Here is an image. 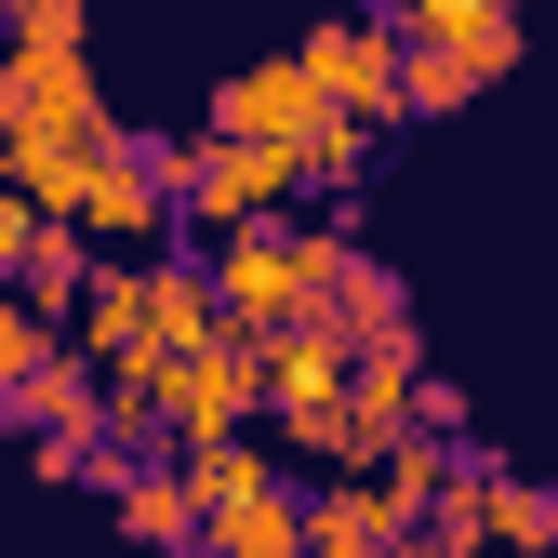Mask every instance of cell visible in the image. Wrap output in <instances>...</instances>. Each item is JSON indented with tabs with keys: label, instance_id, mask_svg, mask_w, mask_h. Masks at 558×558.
Wrapping results in <instances>:
<instances>
[{
	"label": "cell",
	"instance_id": "cell-1",
	"mask_svg": "<svg viewBox=\"0 0 558 558\" xmlns=\"http://www.w3.org/2000/svg\"><path fill=\"white\" fill-rule=\"evenodd\" d=\"M0 133H40V147H107L120 107L94 94L81 27H14L0 40Z\"/></svg>",
	"mask_w": 558,
	"mask_h": 558
},
{
	"label": "cell",
	"instance_id": "cell-2",
	"mask_svg": "<svg viewBox=\"0 0 558 558\" xmlns=\"http://www.w3.org/2000/svg\"><path fill=\"white\" fill-rule=\"evenodd\" d=\"M293 53H306L319 107L373 120V133H399V120H412V40H399V14H332V27H306Z\"/></svg>",
	"mask_w": 558,
	"mask_h": 558
},
{
	"label": "cell",
	"instance_id": "cell-3",
	"mask_svg": "<svg viewBox=\"0 0 558 558\" xmlns=\"http://www.w3.org/2000/svg\"><path fill=\"white\" fill-rule=\"evenodd\" d=\"M173 186H186V214L214 227V240H240V227H266V214H279V186H293V147H266V133H227V120H199L186 147H173Z\"/></svg>",
	"mask_w": 558,
	"mask_h": 558
},
{
	"label": "cell",
	"instance_id": "cell-4",
	"mask_svg": "<svg viewBox=\"0 0 558 558\" xmlns=\"http://www.w3.org/2000/svg\"><path fill=\"white\" fill-rule=\"evenodd\" d=\"M173 214H186L173 147H147V133H107V147H94V186H81V227H94V253H147Z\"/></svg>",
	"mask_w": 558,
	"mask_h": 558
},
{
	"label": "cell",
	"instance_id": "cell-5",
	"mask_svg": "<svg viewBox=\"0 0 558 558\" xmlns=\"http://www.w3.org/2000/svg\"><path fill=\"white\" fill-rule=\"evenodd\" d=\"M160 426H173V452L186 439H227V426H266V345H240V332L186 345L173 386H160Z\"/></svg>",
	"mask_w": 558,
	"mask_h": 558
},
{
	"label": "cell",
	"instance_id": "cell-6",
	"mask_svg": "<svg viewBox=\"0 0 558 558\" xmlns=\"http://www.w3.org/2000/svg\"><path fill=\"white\" fill-rule=\"evenodd\" d=\"M519 66V14H493V27H465V40H412V120H452V107H478Z\"/></svg>",
	"mask_w": 558,
	"mask_h": 558
},
{
	"label": "cell",
	"instance_id": "cell-7",
	"mask_svg": "<svg viewBox=\"0 0 558 558\" xmlns=\"http://www.w3.org/2000/svg\"><path fill=\"white\" fill-rule=\"evenodd\" d=\"M332 332L360 345V360H386V373H426V332H412V293H399V266H386V253H360V266H345Z\"/></svg>",
	"mask_w": 558,
	"mask_h": 558
},
{
	"label": "cell",
	"instance_id": "cell-8",
	"mask_svg": "<svg viewBox=\"0 0 558 558\" xmlns=\"http://www.w3.org/2000/svg\"><path fill=\"white\" fill-rule=\"evenodd\" d=\"M214 120H227V133H266V147H293V133L319 120V81H306V53H266V66H240V81L214 94Z\"/></svg>",
	"mask_w": 558,
	"mask_h": 558
},
{
	"label": "cell",
	"instance_id": "cell-9",
	"mask_svg": "<svg viewBox=\"0 0 558 558\" xmlns=\"http://www.w3.org/2000/svg\"><path fill=\"white\" fill-rule=\"evenodd\" d=\"M107 493H120V532H133V545H173V558L199 545V493H186V465H173V452H133Z\"/></svg>",
	"mask_w": 558,
	"mask_h": 558
},
{
	"label": "cell",
	"instance_id": "cell-10",
	"mask_svg": "<svg viewBox=\"0 0 558 558\" xmlns=\"http://www.w3.org/2000/svg\"><path fill=\"white\" fill-rule=\"evenodd\" d=\"M94 266H107V253H94V227H81V214H40V240H27V266H14V293H27L40 319H81Z\"/></svg>",
	"mask_w": 558,
	"mask_h": 558
},
{
	"label": "cell",
	"instance_id": "cell-11",
	"mask_svg": "<svg viewBox=\"0 0 558 558\" xmlns=\"http://www.w3.org/2000/svg\"><path fill=\"white\" fill-rule=\"evenodd\" d=\"M199 558H306V493H240V506H214L199 519Z\"/></svg>",
	"mask_w": 558,
	"mask_h": 558
},
{
	"label": "cell",
	"instance_id": "cell-12",
	"mask_svg": "<svg viewBox=\"0 0 558 558\" xmlns=\"http://www.w3.org/2000/svg\"><path fill=\"white\" fill-rule=\"evenodd\" d=\"M452 465H465V439H439V426H412L386 465H373V506H386V532H412V519H439V493H452Z\"/></svg>",
	"mask_w": 558,
	"mask_h": 558
},
{
	"label": "cell",
	"instance_id": "cell-13",
	"mask_svg": "<svg viewBox=\"0 0 558 558\" xmlns=\"http://www.w3.org/2000/svg\"><path fill=\"white\" fill-rule=\"evenodd\" d=\"M173 465H186V493H199V519H214V506H240V493H266V478H279L266 426H227V439H186Z\"/></svg>",
	"mask_w": 558,
	"mask_h": 558
},
{
	"label": "cell",
	"instance_id": "cell-14",
	"mask_svg": "<svg viewBox=\"0 0 558 558\" xmlns=\"http://www.w3.org/2000/svg\"><path fill=\"white\" fill-rule=\"evenodd\" d=\"M386 506H373V478H319L306 493V558H386Z\"/></svg>",
	"mask_w": 558,
	"mask_h": 558
},
{
	"label": "cell",
	"instance_id": "cell-15",
	"mask_svg": "<svg viewBox=\"0 0 558 558\" xmlns=\"http://www.w3.org/2000/svg\"><path fill=\"white\" fill-rule=\"evenodd\" d=\"M373 147H386L373 120H345V107H319V120L293 133V186H319V199H345V186L373 173Z\"/></svg>",
	"mask_w": 558,
	"mask_h": 558
},
{
	"label": "cell",
	"instance_id": "cell-16",
	"mask_svg": "<svg viewBox=\"0 0 558 558\" xmlns=\"http://www.w3.org/2000/svg\"><path fill=\"white\" fill-rule=\"evenodd\" d=\"M0 173H14L40 214H81V186H94V147H40V133H0Z\"/></svg>",
	"mask_w": 558,
	"mask_h": 558
},
{
	"label": "cell",
	"instance_id": "cell-17",
	"mask_svg": "<svg viewBox=\"0 0 558 558\" xmlns=\"http://www.w3.org/2000/svg\"><path fill=\"white\" fill-rule=\"evenodd\" d=\"M493 558H558V493L493 465Z\"/></svg>",
	"mask_w": 558,
	"mask_h": 558
},
{
	"label": "cell",
	"instance_id": "cell-18",
	"mask_svg": "<svg viewBox=\"0 0 558 558\" xmlns=\"http://www.w3.org/2000/svg\"><path fill=\"white\" fill-rule=\"evenodd\" d=\"M53 345H66V319H40V306L14 293V279H0V399H14V386L53 360Z\"/></svg>",
	"mask_w": 558,
	"mask_h": 558
},
{
	"label": "cell",
	"instance_id": "cell-19",
	"mask_svg": "<svg viewBox=\"0 0 558 558\" xmlns=\"http://www.w3.org/2000/svg\"><path fill=\"white\" fill-rule=\"evenodd\" d=\"M386 14H399V40H465V27L519 14V0H386Z\"/></svg>",
	"mask_w": 558,
	"mask_h": 558
},
{
	"label": "cell",
	"instance_id": "cell-20",
	"mask_svg": "<svg viewBox=\"0 0 558 558\" xmlns=\"http://www.w3.org/2000/svg\"><path fill=\"white\" fill-rule=\"evenodd\" d=\"M27 240H40V199H27L14 173H0V279H14V266H27Z\"/></svg>",
	"mask_w": 558,
	"mask_h": 558
},
{
	"label": "cell",
	"instance_id": "cell-21",
	"mask_svg": "<svg viewBox=\"0 0 558 558\" xmlns=\"http://www.w3.org/2000/svg\"><path fill=\"white\" fill-rule=\"evenodd\" d=\"M412 412H426L439 439H465V386H452V373H426V386H412Z\"/></svg>",
	"mask_w": 558,
	"mask_h": 558
},
{
	"label": "cell",
	"instance_id": "cell-22",
	"mask_svg": "<svg viewBox=\"0 0 558 558\" xmlns=\"http://www.w3.org/2000/svg\"><path fill=\"white\" fill-rule=\"evenodd\" d=\"M0 27H94L81 0H0Z\"/></svg>",
	"mask_w": 558,
	"mask_h": 558
}]
</instances>
